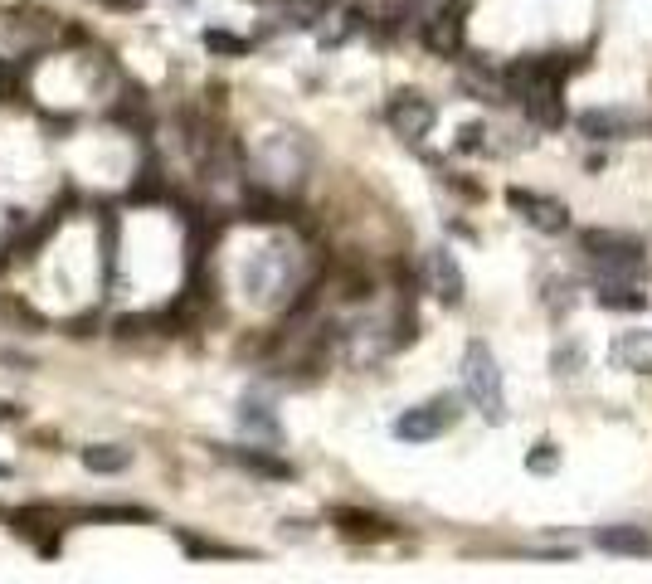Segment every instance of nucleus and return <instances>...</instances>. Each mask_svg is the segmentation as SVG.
Listing matches in <instances>:
<instances>
[{
	"instance_id": "obj_1",
	"label": "nucleus",
	"mask_w": 652,
	"mask_h": 584,
	"mask_svg": "<svg viewBox=\"0 0 652 584\" xmlns=\"http://www.w3.org/2000/svg\"><path fill=\"white\" fill-rule=\"evenodd\" d=\"M463 390H468V400L477 404V414H482L487 424H502V419H507L502 365H497L487 341H468V351H463Z\"/></svg>"
},
{
	"instance_id": "obj_2",
	"label": "nucleus",
	"mask_w": 652,
	"mask_h": 584,
	"mask_svg": "<svg viewBox=\"0 0 652 584\" xmlns=\"http://www.w3.org/2000/svg\"><path fill=\"white\" fill-rule=\"evenodd\" d=\"M580 249H584V258L604 273V278H633V273L643 268V258H648L643 239L618 234V229H584Z\"/></svg>"
},
{
	"instance_id": "obj_3",
	"label": "nucleus",
	"mask_w": 652,
	"mask_h": 584,
	"mask_svg": "<svg viewBox=\"0 0 652 584\" xmlns=\"http://www.w3.org/2000/svg\"><path fill=\"white\" fill-rule=\"evenodd\" d=\"M468 5L463 0H448V5H438L434 15L419 25V39H424V49L438 54V59H458L463 54V35H468Z\"/></svg>"
},
{
	"instance_id": "obj_4",
	"label": "nucleus",
	"mask_w": 652,
	"mask_h": 584,
	"mask_svg": "<svg viewBox=\"0 0 652 584\" xmlns=\"http://www.w3.org/2000/svg\"><path fill=\"white\" fill-rule=\"evenodd\" d=\"M458 424V404L448 400H429V404H414V409H404L395 419V438H404V443H429V438L448 434Z\"/></svg>"
},
{
	"instance_id": "obj_5",
	"label": "nucleus",
	"mask_w": 652,
	"mask_h": 584,
	"mask_svg": "<svg viewBox=\"0 0 652 584\" xmlns=\"http://www.w3.org/2000/svg\"><path fill=\"white\" fill-rule=\"evenodd\" d=\"M507 205L526 219L531 229H541V234H565V229H570V205L550 200V195H541V190H521V185H511Z\"/></svg>"
},
{
	"instance_id": "obj_6",
	"label": "nucleus",
	"mask_w": 652,
	"mask_h": 584,
	"mask_svg": "<svg viewBox=\"0 0 652 584\" xmlns=\"http://www.w3.org/2000/svg\"><path fill=\"white\" fill-rule=\"evenodd\" d=\"M385 117H390V127H395L404 142H424V137L434 132V122H438L434 103L419 98V93H395L390 108H385Z\"/></svg>"
},
{
	"instance_id": "obj_7",
	"label": "nucleus",
	"mask_w": 652,
	"mask_h": 584,
	"mask_svg": "<svg viewBox=\"0 0 652 584\" xmlns=\"http://www.w3.org/2000/svg\"><path fill=\"white\" fill-rule=\"evenodd\" d=\"M424 278H429V292L438 302H448V307L463 302V273H458V263H453L448 249H429L424 254Z\"/></svg>"
},
{
	"instance_id": "obj_8",
	"label": "nucleus",
	"mask_w": 652,
	"mask_h": 584,
	"mask_svg": "<svg viewBox=\"0 0 652 584\" xmlns=\"http://www.w3.org/2000/svg\"><path fill=\"white\" fill-rule=\"evenodd\" d=\"M609 365L628 375H652V331H623L609 346Z\"/></svg>"
},
{
	"instance_id": "obj_9",
	"label": "nucleus",
	"mask_w": 652,
	"mask_h": 584,
	"mask_svg": "<svg viewBox=\"0 0 652 584\" xmlns=\"http://www.w3.org/2000/svg\"><path fill=\"white\" fill-rule=\"evenodd\" d=\"M594 546L609 550V555H652V536L643 526H599L594 531Z\"/></svg>"
},
{
	"instance_id": "obj_10",
	"label": "nucleus",
	"mask_w": 652,
	"mask_h": 584,
	"mask_svg": "<svg viewBox=\"0 0 652 584\" xmlns=\"http://www.w3.org/2000/svg\"><path fill=\"white\" fill-rule=\"evenodd\" d=\"M331 521H336V526H341V536H351V541H390V536H395V526H390L385 516H370V511L341 507Z\"/></svg>"
},
{
	"instance_id": "obj_11",
	"label": "nucleus",
	"mask_w": 652,
	"mask_h": 584,
	"mask_svg": "<svg viewBox=\"0 0 652 584\" xmlns=\"http://www.w3.org/2000/svg\"><path fill=\"white\" fill-rule=\"evenodd\" d=\"M604 312H643L648 307V292L633 288V283H618V278H609L604 288H599V297H594Z\"/></svg>"
},
{
	"instance_id": "obj_12",
	"label": "nucleus",
	"mask_w": 652,
	"mask_h": 584,
	"mask_svg": "<svg viewBox=\"0 0 652 584\" xmlns=\"http://www.w3.org/2000/svg\"><path fill=\"white\" fill-rule=\"evenodd\" d=\"M229 458L244 468V473H258V477H273V482H283L292 477V468L283 458H268V453H258V448H229Z\"/></svg>"
},
{
	"instance_id": "obj_13",
	"label": "nucleus",
	"mask_w": 652,
	"mask_h": 584,
	"mask_svg": "<svg viewBox=\"0 0 652 584\" xmlns=\"http://www.w3.org/2000/svg\"><path fill=\"white\" fill-rule=\"evenodd\" d=\"M575 127H580V132L589 137V142H614V137L623 132V127H628V122H623L618 112L594 108V112H580V117H575Z\"/></svg>"
},
{
	"instance_id": "obj_14",
	"label": "nucleus",
	"mask_w": 652,
	"mask_h": 584,
	"mask_svg": "<svg viewBox=\"0 0 652 584\" xmlns=\"http://www.w3.org/2000/svg\"><path fill=\"white\" fill-rule=\"evenodd\" d=\"M132 463V448H117V443H103V448H88L83 453V468L88 473H122Z\"/></svg>"
},
{
	"instance_id": "obj_15",
	"label": "nucleus",
	"mask_w": 652,
	"mask_h": 584,
	"mask_svg": "<svg viewBox=\"0 0 652 584\" xmlns=\"http://www.w3.org/2000/svg\"><path fill=\"white\" fill-rule=\"evenodd\" d=\"M239 424H244V434L278 438V419H273V409H268L263 400H244V404H239Z\"/></svg>"
},
{
	"instance_id": "obj_16",
	"label": "nucleus",
	"mask_w": 652,
	"mask_h": 584,
	"mask_svg": "<svg viewBox=\"0 0 652 584\" xmlns=\"http://www.w3.org/2000/svg\"><path fill=\"white\" fill-rule=\"evenodd\" d=\"M205 49L210 54H249V39L229 35V30H205Z\"/></svg>"
},
{
	"instance_id": "obj_17",
	"label": "nucleus",
	"mask_w": 652,
	"mask_h": 584,
	"mask_svg": "<svg viewBox=\"0 0 652 584\" xmlns=\"http://www.w3.org/2000/svg\"><path fill=\"white\" fill-rule=\"evenodd\" d=\"M526 468H531V473H555V468H560V453H555V443H536V448L526 453Z\"/></svg>"
},
{
	"instance_id": "obj_18",
	"label": "nucleus",
	"mask_w": 652,
	"mask_h": 584,
	"mask_svg": "<svg viewBox=\"0 0 652 584\" xmlns=\"http://www.w3.org/2000/svg\"><path fill=\"white\" fill-rule=\"evenodd\" d=\"M93 521H103V516H112V521H146L151 511L146 507H98V511H88Z\"/></svg>"
},
{
	"instance_id": "obj_19",
	"label": "nucleus",
	"mask_w": 652,
	"mask_h": 584,
	"mask_svg": "<svg viewBox=\"0 0 652 584\" xmlns=\"http://www.w3.org/2000/svg\"><path fill=\"white\" fill-rule=\"evenodd\" d=\"M10 419H20V409H15V404H5V400H0V424H10Z\"/></svg>"
},
{
	"instance_id": "obj_20",
	"label": "nucleus",
	"mask_w": 652,
	"mask_h": 584,
	"mask_svg": "<svg viewBox=\"0 0 652 584\" xmlns=\"http://www.w3.org/2000/svg\"><path fill=\"white\" fill-rule=\"evenodd\" d=\"M0 477H10V468H0Z\"/></svg>"
}]
</instances>
